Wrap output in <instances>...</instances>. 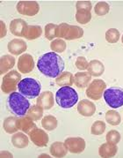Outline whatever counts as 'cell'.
Instances as JSON below:
<instances>
[{"mask_svg": "<svg viewBox=\"0 0 123 158\" xmlns=\"http://www.w3.org/2000/svg\"><path fill=\"white\" fill-rule=\"evenodd\" d=\"M37 68L43 75L57 78L64 69V61L57 53L49 52L40 57L37 62Z\"/></svg>", "mask_w": 123, "mask_h": 158, "instance_id": "1", "label": "cell"}, {"mask_svg": "<svg viewBox=\"0 0 123 158\" xmlns=\"http://www.w3.org/2000/svg\"><path fill=\"white\" fill-rule=\"evenodd\" d=\"M7 108L16 117H24L30 108V102L22 94L12 92L7 98Z\"/></svg>", "mask_w": 123, "mask_h": 158, "instance_id": "2", "label": "cell"}, {"mask_svg": "<svg viewBox=\"0 0 123 158\" xmlns=\"http://www.w3.org/2000/svg\"><path fill=\"white\" fill-rule=\"evenodd\" d=\"M78 101L77 91L69 86H64L55 94V102L62 109L72 108Z\"/></svg>", "mask_w": 123, "mask_h": 158, "instance_id": "3", "label": "cell"}, {"mask_svg": "<svg viewBox=\"0 0 123 158\" xmlns=\"http://www.w3.org/2000/svg\"><path fill=\"white\" fill-rule=\"evenodd\" d=\"M18 89L20 94L33 99L41 95L42 85L35 79L25 78L18 82Z\"/></svg>", "mask_w": 123, "mask_h": 158, "instance_id": "4", "label": "cell"}, {"mask_svg": "<svg viewBox=\"0 0 123 158\" xmlns=\"http://www.w3.org/2000/svg\"><path fill=\"white\" fill-rule=\"evenodd\" d=\"M84 35V30L78 26L69 25L67 23H61L57 27L56 37L63 38L69 41L79 39Z\"/></svg>", "mask_w": 123, "mask_h": 158, "instance_id": "5", "label": "cell"}, {"mask_svg": "<svg viewBox=\"0 0 123 158\" xmlns=\"http://www.w3.org/2000/svg\"><path fill=\"white\" fill-rule=\"evenodd\" d=\"M103 96L109 107L117 109L123 106V89L116 87L110 88L105 90Z\"/></svg>", "mask_w": 123, "mask_h": 158, "instance_id": "6", "label": "cell"}, {"mask_svg": "<svg viewBox=\"0 0 123 158\" xmlns=\"http://www.w3.org/2000/svg\"><path fill=\"white\" fill-rule=\"evenodd\" d=\"M21 81V75L15 70H12L11 72L7 73L4 76L1 89L5 94H11L12 92H15V90L18 89V82Z\"/></svg>", "mask_w": 123, "mask_h": 158, "instance_id": "7", "label": "cell"}, {"mask_svg": "<svg viewBox=\"0 0 123 158\" xmlns=\"http://www.w3.org/2000/svg\"><path fill=\"white\" fill-rule=\"evenodd\" d=\"M106 84L103 80H93L86 89L85 94L92 100H99L104 94Z\"/></svg>", "mask_w": 123, "mask_h": 158, "instance_id": "8", "label": "cell"}, {"mask_svg": "<svg viewBox=\"0 0 123 158\" xmlns=\"http://www.w3.org/2000/svg\"><path fill=\"white\" fill-rule=\"evenodd\" d=\"M16 8L18 13L32 17L39 13L40 5L36 1H19L16 6Z\"/></svg>", "mask_w": 123, "mask_h": 158, "instance_id": "9", "label": "cell"}, {"mask_svg": "<svg viewBox=\"0 0 123 158\" xmlns=\"http://www.w3.org/2000/svg\"><path fill=\"white\" fill-rule=\"evenodd\" d=\"M64 145L69 152L72 154H79L85 149V140L80 137H70L65 139Z\"/></svg>", "mask_w": 123, "mask_h": 158, "instance_id": "10", "label": "cell"}, {"mask_svg": "<svg viewBox=\"0 0 123 158\" xmlns=\"http://www.w3.org/2000/svg\"><path fill=\"white\" fill-rule=\"evenodd\" d=\"M28 135L33 143L37 147L44 148L49 143V135L42 129L35 127L33 131H31L30 133H28Z\"/></svg>", "mask_w": 123, "mask_h": 158, "instance_id": "11", "label": "cell"}, {"mask_svg": "<svg viewBox=\"0 0 123 158\" xmlns=\"http://www.w3.org/2000/svg\"><path fill=\"white\" fill-rule=\"evenodd\" d=\"M34 68V61L30 54H23L18 57V69L22 73H29Z\"/></svg>", "mask_w": 123, "mask_h": 158, "instance_id": "12", "label": "cell"}, {"mask_svg": "<svg viewBox=\"0 0 123 158\" xmlns=\"http://www.w3.org/2000/svg\"><path fill=\"white\" fill-rule=\"evenodd\" d=\"M27 23L22 19H15L10 23V31L13 35L18 37H24L27 29Z\"/></svg>", "mask_w": 123, "mask_h": 158, "instance_id": "13", "label": "cell"}, {"mask_svg": "<svg viewBox=\"0 0 123 158\" xmlns=\"http://www.w3.org/2000/svg\"><path fill=\"white\" fill-rule=\"evenodd\" d=\"M8 51L10 53H12L14 56H18L22 53H24L25 51L27 49V45L26 44L24 40L21 39H13L12 41L9 42V44L7 45Z\"/></svg>", "mask_w": 123, "mask_h": 158, "instance_id": "14", "label": "cell"}, {"mask_svg": "<svg viewBox=\"0 0 123 158\" xmlns=\"http://www.w3.org/2000/svg\"><path fill=\"white\" fill-rule=\"evenodd\" d=\"M77 111L84 117H92L96 112V106L92 102L84 99L78 102Z\"/></svg>", "mask_w": 123, "mask_h": 158, "instance_id": "15", "label": "cell"}, {"mask_svg": "<svg viewBox=\"0 0 123 158\" xmlns=\"http://www.w3.org/2000/svg\"><path fill=\"white\" fill-rule=\"evenodd\" d=\"M36 104L44 110H50L54 106V95L51 91H45L38 96Z\"/></svg>", "mask_w": 123, "mask_h": 158, "instance_id": "16", "label": "cell"}, {"mask_svg": "<svg viewBox=\"0 0 123 158\" xmlns=\"http://www.w3.org/2000/svg\"><path fill=\"white\" fill-rule=\"evenodd\" d=\"M17 127L18 130H21L22 132L26 133H30L31 131H33L36 126L34 123V120L30 117L26 116V117H19L17 120Z\"/></svg>", "mask_w": 123, "mask_h": 158, "instance_id": "17", "label": "cell"}, {"mask_svg": "<svg viewBox=\"0 0 123 158\" xmlns=\"http://www.w3.org/2000/svg\"><path fill=\"white\" fill-rule=\"evenodd\" d=\"M91 81H92V75L88 72H79L77 73L74 76V83L79 89H84L88 87Z\"/></svg>", "mask_w": 123, "mask_h": 158, "instance_id": "18", "label": "cell"}, {"mask_svg": "<svg viewBox=\"0 0 123 158\" xmlns=\"http://www.w3.org/2000/svg\"><path fill=\"white\" fill-rule=\"evenodd\" d=\"M118 148L116 144L106 142L99 147L98 154L101 157H113L117 154Z\"/></svg>", "mask_w": 123, "mask_h": 158, "instance_id": "19", "label": "cell"}, {"mask_svg": "<svg viewBox=\"0 0 123 158\" xmlns=\"http://www.w3.org/2000/svg\"><path fill=\"white\" fill-rule=\"evenodd\" d=\"M50 154L55 157H64L68 153L67 148L64 145V142L55 141L52 145L50 146L49 148Z\"/></svg>", "mask_w": 123, "mask_h": 158, "instance_id": "20", "label": "cell"}, {"mask_svg": "<svg viewBox=\"0 0 123 158\" xmlns=\"http://www.w3.org/2000/svg\"><path fill=\"white\" fill-rule=\"evenodd\" d=\"M105 72V65L102 62L99 60H92L89 63L88 66V73L92 76L94 77H99L101 76Z\"/></svg>", "mask_w": 123, "mask_h": 158, "instance_id": "21", "label": "cell"}, {"mask_svg": "<svg viewBox=\"0 0 123 158\" xmlns=\"http://www.w3.org/2000/svg\"><path fill=\"white\" fill-rule=\"evenodd\" d=\"M15 64V58L11 55H5L0 58V73L4 74L12 69Z\"/></svg>", "mask_w": 123, "mask_h": 158, "instance_id": "22", "label": "cell"}, {"mask_svg": "<svg viewBox=\"0 0 123 158\" xmlns=\"http://www.w3.org/2000/svg\"><path fill=\"white\" fill-rule=\"evenodd\" d=\"M12 143L17 148H25L28 146L29 139L23 133H17L12 137Z\"/></svg>", "mask_w": 123, "mask_h": 158, "instance_id": "23", "label": "cell"}, {"mask_svg": "<svg viewBox=\"0 0 123 158\" xmlns=\"http://www.w3.org/2000/svg\"><path fill=\"white\" fill-rule=\"evenodd\" d=\"M56 85L60 87H64V86H71L74 83V75L69 73V72H65L62 73V74L58 76L55 80Z\"/></svg>", "mask_w": 123, "mask_h": 158, "instance_id": "24", "label": "cell"}, {"mask_svg": "<svg viewBox=\"0 0 123 158\" xmlns=\"http://www.w3.org/2000/svg\"><path fill=\"white\" fill-rule=\"evenodd\" d=\"M42 34V27L37 25H28L24 37H26V39L27 40H35L40 37Z\"/></svg>", "mask_w": 123, "mask_h": 158, "instance_id": "25", "label": "cell"}, {"mask_svg": "<svg viewBox=\"0 0 123 158\" xmlns=\"http://www.w3.org/2000/svg\"><path fill=\"white\" fill-rule=\"evenodd\" d=\"M17 117H8L4 121V129L7 133H15L18 131L17 127Z\"/></svg>", "mask_w": 123, "mask_h": 158, "instance_id": "26", "label": "cell"}, {"mask_svg": "<svg viewBox=\"0 0 123 158\" xmlns=\"http://www.w3.org/2000/svg\"><path fill=\"white\" fill-rule=\"evenodd\" d=\"M58 122L56 118L52 115H47L45 116L42 120V126L44 129L47 131H53L57 127Z\"/></svg>", "mask_w": 123, "mask_h": 158, "instance_id": "27", "label": "cell"}, {"mask_svg": "<svg viewBox=\"0 0 123 158\" xmlns=\"http://www.w3.org/2000/svg\"><path fill=\"white\" fill-rule=\"evenodd\" d=\"M105 121L108 124H110L111 126L115 127V126H119L121 124V118L118 111L114 110H111L105 113Z\"/></svg>", "mask_w": 123, "mask_h": 158, "instance_id": "28", "label": "cell"}, {"mask_svg": "<svg viewBox=\"0 0 123 158\" xmlns=\"http://www.w3.org/2000/svg\"><path fill=\"white\" fill-rule=\"evenodd\" d=\"M26 115L30 117L34 121L40 120L43 116V108L39 106V105H33L32 107L29 108Z\"/></svg>", "mask_w": 123, "mask_h": 158, "instance_id": "29", "label": "cell"}, {"mask_svg": "<svg viewBox=\"0 0 123 158\" xmlns=\"http://www.w3.org/2000/svg\"><path fill=\"white\" fill-rule=\"evenodd\" d=\"M76 19L80 24H87L92 19V13L86 10H77L76 13Z\"/></svg>", "mask_w": 123, "mask_h": 158, "instance_id": "30", "label": "cell"}, {"mask_svg": "<svg viewBox=\"0 0 123 158\" xmlns=\"http://www.w3.org/2000/svg\"><path fill=\"white\" fill-rule=\"evenodd\" d=\"M66 43L62 39H55L53 40L50 44V49L54 52H59L62 53L66 50Z\"/></svg>", "mask_w": 123, "mask_h": 158, "instance_id": "31", "label": "cell"}, {"mask_svg": "<svg viewBox=\"0 0 123 158\" xmlns=\"http://www.w3.org/2000/svg\"><path fill=\"white\" fill-rule=\"evenodd\" d=\"M120 37V31L116 28H110L105 32V40L110 44H116Z\"/></svg>", "mask_w": 123, "mask_h": 158, "instance_id": "32", "label": "cell"}, {"mask_svg": "<svg viewBox=\"0 0 123 158\" xmlns=\"http://www.w3.org/2000/svg\"><path fill=\"white\" fill-rule=\"evenodd\" d=\"M105 131V124L101 120L95 121L91 127V133L96 136L103 134Z\"/></svg>", "mask_w": 123, "mask_h": 158, "instance_id": "33", "label": "cell"}, {"mask_svg": "<svg viewBox=\"0 0 123 158\" xmlns=\"http://www.w3.org/2000/svg\"><path fill=\"white\" fill-rule=\"evenodd\" d=\"M110 6L106 2H98L94 7V12L98 16H104L109 13Z\"/></svg>", "mask_w": 123, "mask_h": 158, "instance_id": "34", "label": "cell"}, {"mask_svg": "<svg viewBox=\"0 0 123 158\" xmlns=\"http://www.w3.org/2000/svg\"><path fill=\"white\" fill-rule=\"evenodd\" d=\"M57 27L53 23H49L45 27V36L49 41H53L54 38L56 37V32H57Z\"/></svg>", "mask_w": 123, "mask_h": 158, "instance_id": "35", "label": "cell"}, {"mask_svg": "<svg viewBox=\"0 0 123 158\" xmlns=\"http://www.w3.org/2000/svg\"><path fill=\"white\" fill-rule=\"evenodd\" d=\"M105 139L107 142H110V143H113V144H117L120 142L121 140V133H119L118 131L115 130H112L110 132H108L106 136H105Z\"/></svg>", "mask_w": 123, "mask_h": 158, "instance_id": "36", "label": "cell"}, {"mask_svg": "<svg viewBox=\"0 0 123 158\" xmlns=\"http://www.w3.org/2000/svg\"><path fill=\"white\" fill-rule=\"evenodd\" d=\"M76 66L80 71H84V70L88 69L89 63L85 57H78L76 60Z\"/></svg>", "mask_w": 123, "mask_h": 158, "instance_id": "37", "label": "cell"}, {"mask_svg": "<svg viewBox=\"0 0 123 158\" xmlns=\"http://www.w3.org/2000/svg\"><path fill=\"white\" fill-rule=\"evenodd\" d=\"M76 7H77V10H86V11L91 12L92 5L90 1H77Z\"/></svg>", "mask_w": 123, "mask_h": 158, "instance_id": "38", "label": "cell"}, {"mask_svg": "<svg viewBox=\"0 0 123 158\" xmlns=\"http://www.w3.org/2000/svg\"><path fill=\"white\" fill-rule=\"evenodd\" d=\"M1 37L0 38H3L5 35H6V25H5V23L1 20Z\"/></svg>", "mask_w": 123, "mask_h": 158, "instance_id": "39", "label": "cell"}, {"mask_svg": "<svg viewBox=\"0 0 123 158\" xmlns=\"http://www.w3.org/2000/svg\"><path fill=\"white\" fill-rule=\"evenodd\" d=\"M0 156H1V157H12L13 156H12V153H10V152L2 151L1 152V154H0Z\"/></svg>", "mask_w": 123, "mask_h": 158, "instance_id": "40", "label": "cell"}, {"mask_svg": "<svg viewBox=\"0 0 123 158\" xmlns=\"http://www.w3.org/2000/svg\"><path fill=\"white\" fill-rule=\"evenodd\" d=\"M42 156H45V157H50L49 155H41V156H40L39 157H42Z\"/></svg>", "mask_w": 123, "mask_h": 158, "instance_id": "41", "label": "cell"}, {"mask_svg": "<svg viewBox=\"0 0 123 158\" xmlns=\"http://www.w3.org/2000/svg\"><path fill=\"white\" fill-rule=\"evenodd\" d=\"M121 42H122V44H123V35H122V37H121Z\"/></svg>", "mask_w": 123, "mask_h": 158, "instance_id": "42", "label": "cell"}]
</instances>
